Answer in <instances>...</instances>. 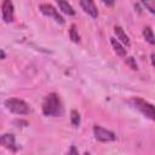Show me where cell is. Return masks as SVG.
Listing matches in <instances>:
<instances>
[{"label":"cell","instance_id":"6da1fadb","mask_svg":"<svg viewBox=\"0 0 155 155\" xmlns=\"http://www.w3.org/2000/svg\"><path fill=\"white\" fill-rule=\"evenodd\" d=\"M42 113L46 116H58L62 113L61 101L57 93H48L42 102Z\"/></svg>","mask_w":155,"mask_h":155},{"label":"cell","instance_id":"7a4b0ae2","mask_svg":"<svg viewBox=\"0 0 155 155\" xmlns=\"http://www.w3.org/2000/svg\"><path fill=\"white\" fill-rule=\"evenodd\" d=\"M5 107L13 114H17V115H27L29 114V105L19 99V98H8L5 101Z\"/></svg>","mask_w":155,"mask_h":155},{"label":"cell","instance_id":"3957f363","mask_svg":"<svg viewBox=\"0 0 155 155\" xmlns=\"http://www.w3.org/2000/svg\"><path fill=\"white\" fill-rule=\"evenodd\" d=\"M132 103L143 115H145L148 119L155 121V105H153L151 103H149L142 98H138V97L132 98Z\"/></svg>","mask_w":155,"mask_h":155},{"label":"cell","instance_id":"277c9868","mask_svg":"<svg viewBox=\"0 0 155 155\" xmlns=\"http://www.w3.org/2000/svg\"><path fill=\"white\" fill-rule=\"evenodd\" d=\"M93 134H94V138L98 140V142H114L116 139V136L114 132L99 126V125H94L93 126Z\"/></svg>","mask_w":155,"mask_h":155},{"label":"cell","instance_id":"5b68a950","mask_svg":"<svg viewBox=\"0 0 155 155\" xmlns=\"http://www.w3.org/2000/svg\"><path fill=\"white\" fill-rule=\"evenodd\" d=\"M39 8H40V11H41L45 16L53 18L57 23H59V24H63V23H64L63 17L58 13V11H57L52 5H50V4H41V5L39 6Z\"/></svg>","mask_w":155,"mask_h":155},{"label":"cell","instance_id":"8992f818","mask_svg":"<svg viewBox=\"0 0 155 155\" xmlns=\"http://www.w3.org/2000/svg\"><path fill=\"white\" fill-rule=\"evenodd\" d=\"M2 10V19L5 23H11L15 18V11H13V4L11 0H4L1 5Z\"/></svg>","mask_w":155,"mask_h":155},{"label":"cell","instance_id":"52a82bcc","mask_svg":"<svg viewBox=\"0 0 155 155\" xmlns=\"http://www.w3.org/2000/svg\"><path fill=\"white\" fill-rule=\"evenodd\" d=\"M80 5H81L82 10L86 13H88L93 18H97L98 10H97V6H96V4H94L93 0H80Z\"/></svg>","mask_w":155,"mask_h":155},{"label":"cell","instance_id":"ba28073f","mask_svg":"<svg viewBox=\"0 0 155 155\" xmlns=\"http://www.w3.org/2000/svg\"><path fill=\"white\" fill-rule=\"evenodd\" d=\"M0 144L4 148H6V149L13 150V151L17 150V147H16V143H15V136L13 134H10V133L2 134L1 138H0Z\"/></svg>","mask_w":155,"mask_h":155},{"label":"cell","instance_id":"9c48e42d","mask_svg":"<svg viewBox=\"0 0 155 155\" xmlns=\"http://www.w3.org/2000/svg\"><path fill=\"white\" fill-rule=\"evenodd\" d=\"M56 1H57V4H58L59 10H61L63 13H65V15H68V16H74V15H75V10L71 7V5H70L67 0H56Z\"/></svg>","mask_w":155,"mask_h":155},{"label":"cell","instance_id":"30bf717a","mask_svg":"<svg viewBox=\"0 0 155 155\" xmlns=\"http://www.w3.org/2000/svg\"><path fill=\"white\" fill-rule=\"evenodd\" d=\"M110 42H111V46H113V48H114V51L116 52L117 56H120V57H126V48H125L116 39L111 38V39H110Z\"/></svg>","mask_w":155,"mask_h":155},{"label":"cell","instance_id":"8fae6325","mask_svg":"<svg viewBox=\"0 0 155 155\" xmlns=\"http://www.w3.org/2000/svg\"><path fill=\"white\" fill-rule=\"evenodd\" d=\"M114 33L116 34V38L117 39H120V41L122 42V44H125L126 46H130V38L125 34V31H124V29L121 28V27H115L114 28Z\"/></svg>","mask_w":155,"mask_h":155},{"label":"cell","instance_id":"7c38bea8","mask_svg":"<svg viewBox=\"0 0 155 155\" xmlns=\"http://www.w3.org/2000/svg\"><path fill=\"white\" fill-rule=\"evenodd\" d=\"M143 36H144V39L149 44H151V45L155 44V35H154V33H153V30H151L150 27H144V29H143Z\"/></svg>","mask_w":155,"mask_h":155},{"label":"cell","instance_id":"4fadbf2b","mask_svg":"<svg viewBox=\"0 0 155 155\" xmlns=\"http://www.w3.org/2000/svg\"><path fill=\"white\" fill-rule=\"evenodd\" d=\"M69 36L74 42H79L80 41V35L78 34V29L75 24H71L70 29H69Z\"/></svg>","mask_w":155,"mask_h":155},{"label":"cell","instance_id":"5bb4252c","mask_svg":"<svg viewBox=\"0 0 155 155\" xmlns=\"http://www.w3.org/2000/svg\"><path fill=\"white\" fill-rule=\"evenodd\" d=\"M142 4L145 6V8L155 15V0H142Z\"/></svg>","mask_w":155,"mask_h":155},{"label":"cell","instance_id":"9a60e30c","mask_svg":"<svg viewBox=\"0 0 155 155\" xmlns=\"http://www.w3.org/2000/svg\"><path fill=\"white\" fill-rule=\"evenodd\" d=\"M70 120H71V124L74 126H79L80 125V114L76 110H71V113H70Z\"/></svg>","mask_w":155,"mask_h":155},{"label":"cell","instance_id":"2e32d148","mask_svg":"<svg viewBox=\"0 0 155 155\" xmlns=\"http://www.w3.org/2000/svg\"><path fill=\"white\" fill-rule=\"evenodd\" d=\"M126 64H128V65L131 67V69H133V70H137V69H138V67H137V64H136L133 57H128V58H126Z\"/></svg>","mask_w":155,"mask_h":155},{"label":"cell","instance_id":"e0dca14e","mask_svg":"<svg viewBox=\"0 0 155 155\" xmlns=\"http://www.w3.org/2000/svg\"><path fill=\"white\" fill-rule=\"evenodd\" d=\"M105 5H108V6H113L114 5V2H115V0H102Z\"/></svg>","mask_w":155,"mask_h":155},{"label":"cell","instance_id":"ac0fdd59","mask_svg":"<svg viewBox=\"0 0 155 155\" xmlns=\"http://www.w3.org/2000/svg\"><path fill=\"white\" fill-rule=\"evenodd\" d=\"M151 64L155 67V53H153V54H151Z\"/></svg>","mask_w":155,"mask_h":155},{"label":"cell","instance_id":"d6986e66","mask_svg":"<svg viewBox=\"0 0 155 155\" xmlns=\"http://www.w3.org/2000/svg\"><path fill=\"white\" fill-rule=\"evenodd\" d=\"M1 58H2V59L5 58V52H4V51H1Z\"/></svg>","mask_w":155,"mask_h":155}]
</instances>
